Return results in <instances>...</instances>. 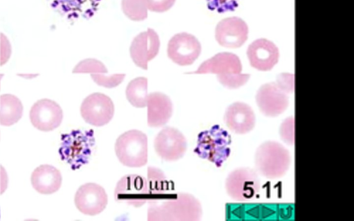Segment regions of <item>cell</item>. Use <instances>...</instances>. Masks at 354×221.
I'll use <instances>...</instances> for the list:
<instances>
[{
  "label": "cell",
  "instance_id": "9a60e30c",
  "mask_svg": "<svg viewBox=\"0 0 354 221\" xmlns=\"http://www.w3.org/2000/svg\"><path fill=\"white\" fill-rule=\"evenodd\" d=\"M63 112L60 106L53 100L41 99L31 107L30 119L32 124L42 131H50L62 123Z\"/></svg>",
  "mask_w": 354,
  "mask_h": 221
},
{
  "label": "cell",
  "instance_id": "ffe728a7",
  "mask_svg": "<svg viewBox=\"0 0 354 221\" xmlns=\"http://www.w3.org/2000/svg\"><path fill=\"white\" fill-rule=\"evenodd\" d=\"M73 73H88L99 86L108 88L118 86L125 77V74L107 75L104 64L96 59H86L80 61L73 70Z\"/></svg>",
  "mask_w": 354,
  "mask_h": 221
},
{
  "label": "cell",
  "instance_id": "4dcf8cb0",
  "mask_svg": "<svg viewBox=\"0 0 354 221\" xmlns=\"http://www.w3.org/2000/svg\"><path fill=\"white\" fill-rule=\"evenodd\" d=\"M275 83L286 93H291L294 91L295 76L290 73H281L277 76Z\"/></svg>",
  "mask_w": 354,
  "mask_h": 221
},
{
  "label": "cell",
  "instance_id": "9c48e42d",
  "mask_svg": "<svg viewBox=\"0 0 354 221\" xmlns=\"http://www.w3.org/2000/svg\"><path fill=\"white\" fill-rule=\"evenodd\" d=\"M114 198L118 202L134 207L142 206L148 199L146 178L136 174L123 176L116 184Z\"/></svg>",
  "mask_w": 354,
  "mask_h": 221
},
{
  "label": "cell",
  "instance_id": "6da1fadb",
  "mask_svg": "<svg viewBox=\"0 0 354 221\" xmlns=\"http://www.w3.org/2000/svg\"><path fill=\"white\" fill-rule=\"evenodd\" d=\"M203 214L200 202L187 193L169 199L149 202L148 221H198Z\"/></svg>",
  "mask_w": 354,
  "mask_h": 221
},
{
  "label": "cell",
  "instance_id": "836d02e7",
  "mask_svg": "<svg viewBox=\"0 0 354 221\" xmlns=\"http://www.w3.org/2000/svg\"><path fill=\"white\" fill-rule=\"evenodd\" d=\"M3 74H0V81L1 79V78L3 77Z\"/></svg>",
  "mask_w": 354,
  "mask_h": 221
},
{
  "label": "cell",
  "instance_id": "d4e9b609",
  "mask_svg": "<svg viewBox=\"0 0 354 221\" xmlns=\"http://www.w3.org/2000/svg\"><path fill=\"white\" fill-rule=\"evenodd\" d=\"M24 107L20 99L11 94L0 96V124L10 126L22 117Z\"/></svg>",
  "mask_w": 354,
  "mask_h": 221
},
{
  "label": "cell",
  "instance_id": "d6a6232c",
  "mask_svg": "<svg viewBox=\"0 0 354 221\" xmlns=\"http://www.w3.org/2000/svg\"><path fill=\"white\" fill-rule=\"evenodd\" d=\"M0 54H1V62L0 65L2 66L7 62L10 58L11 54V46L10 44L6 37L2 32L0 34Z\"/></svg>",
  "mask_w": 354,
  "mask_h": 221
},
{
  "label": "cell",
  "instance_id": "1f68e13d",
  "mask_svg": "<svg viewBox=\"0 0 354 221\" xmlns=\"http://www.w3.org/2000/svg\"><path fill=\"white\" fill-rule=\"evenodd\" d=\"M176 0H147V8L151 12H164L169 10Z\"/></svg>",
  "mask_w": 354,
  "mask_h": 221
},
{
  "label": "cell",
  "instance_id": "e0dca14e",
  "mask_svg": "<svg viewBox=\"0 0 354 221\" xmlns=\"http://www.w3.org/2000/svg\"><path fill=\"white\" fill-rule=\"evenodd\" d=\"M247 56L252 67L268 71L277 64L279 52L274 43L266 39H259L248 47Z\"/></svg>",
  "mask_w": 354,
  "mask_h": 221
},
{
  "label": "cell",
  "instance_id": "cb8c5ba5",
  "mask_svg": "<svg viewBox=\"0 0 354 221\" xmlns=\"http://www.w3.org/2000/svg\"><path fill=\"white\" fill-rule=\"evenodd\" d=\"M62 181L60 171L48 164L37 167L31 175L32 187L41 194H52L57 191L61 186Z\"/></svg>",
  "mask_w": 354,
  "mask_h": 221
},
{
  "label": "cell",
  "instance_id": "603a6c76",
  "mask_svg": "<svg viewBox=\"0 0 354 221\" xmlns=\"http://www.w3.org/2000/svg\"><path fill=\"white\" fill-rule=\"evenodd\" d=\"M147 185L148 189L147 202H159L174 197V184L169 181L162 170L155 166L147 169Z\"/></svg>",
  "mask_w": 354,
  "mask_h": 221
},
{
  "label": "cell",
  "instance_id": "8992f818",
  "mask_svg": "<svg viewBox=\"0 0 354 221\" xmlns=\"http://www.w3.org/2000/svg\"><path fill=\"white\" fill-rule=\"evenodd\" d=\"M115 151L123 165L133 168L143 166L147 162V137L138 130L128 131L116 140Z\"/></svg>",
  "mask_w": 354,
  "mask_h": 221
},
{
  "label": "cell",
  "instance_id": "484cf974",
  "mask_svg": "<svg viewBox=\"0 0 354 221\" xmlns=\"http://www.w3.org/2000/svg\"><path fill=\"white\" fill-rule=\"evenodd\" d=\"M147 79L144 77L135 78L128 84L126 96L133 106L144 108L147 106Z\"/></svg>",
  "mask_w": 354,
  "mask_h": 221
},
{
  "label": "cell",
  "instance_id": "ba28073f",
  "mask_svg": "<svg viewBox=\"0 0 354 221\" xmlns=\"http://www.w3.org/2000/svg\"><path fill=\"white\" fill-rule=\"evenodd\" d=\"M114 104L111 99L101 93H94L87 96L80 106V113L84 120L95 126L108 124L114 115Z\"/></svg>",
  "mask_w": 354,
  "mask_h": 221
},
{
  "label": "cell",
  "instance_id": "5b68a950",
  "mask_svg": "<svg viewBox=\"0 0 354 221\" xmlns=\"http://www.w3.org/2000/svg\"><path fill=\"white\" fill-rule=\"evenodd\" d=\"M231 136L219 125L198 135L197 144L194 152L201 158L221 167L230 154Z\"/></svg>",
  "mask_w": 354,
  "mask_h": 221
},
{
  "label": "cell",
  "instance_id": "277c9868",
  "mask_svg": "<svg viewBox=\"0 0 354 221\" xmlns=\"http://www.w3.org/2000/svg\"><path fill=\"white\" fill-rule=\"evenodd\" d=\"M289 151L282 144L275 141H266L256 151L254 162L257 171L269 179L282 177L290 164Z\"/></svg>",
  "mask_w": 354,
  "mask_h": 221
},
{
  "label": "cell",
  "instance_id": "7a4b0ae2",
  "mask_svg": "<svg viewBox=\"0 0 354 221\" xmlns=\"http://www.w3.org/2000/svg\"><path fill=\"white\" fill-rule=\"evenodd\" d=\"M294 204L227 203L225 206L227 220H294Z\"/></svg>",
  "mask_w": 354,
  "mask_h": 221
},
{
  "label": "cell",
  "instance_id": "83f0119b",
  "mask_svg": "<svg viewBox=\"0 0 354 221\" xmlns=\"http://www.w3.org/2000/svg\"><path fill=\"white\" fill-rule=\"evenodd\" d=\"M279 135L281 139L288 145H293L295 143V119L289 117L284 119L279 128Z\"/></svg>",
  "mask_w": 354,
  "mask_h": 221
},
{
  "label": "cell",
  "instance_id": "5bb4252c",
  "mask_svg": "<svg viewBox=\"0 0 354 221\" xmlns=\"http://www.w3.org/2000/svg\"><path fill=\"white\" fill-rule=\"evenodd\" d=\"M77 209L85 215H95L106 206L108 196L104 189L95 183H86L77 189L74 199Z\"/></svg>",
  "mask_w": 354,
  "mask_h": 221
},
{
  "label": "cell",
  "instance_id": "3957f363",
  "mask_svg": "<svg viewBox=\"0 0 354 221\" xmlns=\"http://www.w3.org/2000/svg\"><path fill=\"white\" fill-rule=\"evenodd\" d=\"M94 131L73 130L61 135L59 154L62 160L66 162L73 170L88 164L95 146Z\"/></svg>",
  "mask_w": 354,
  "mask_h": 221
},
{
  "label": "cell",
  "instance_id": "f546056e",
  "mask_svg": "<svg viewBox=\"0 0 354 221\" xmlns=\"http://www.w3.org/2000/svg\"><path fill=\"white\" fill-rule=\"evenodd\" d=\"M207 8L218 13H225L235 10L238 7V0H206Z\"/></svg>",
  "mask_w": 354,
  "mask_h": 221
},
{
  "label": "cell",
  "instance_id": "d6986e66",
  "mask_svg": "<svg viewBox=\"0 0 354 221\" xmlns=\"http://www.w3.org/2000/svg\"><path fill=\"white\" fill-rule=\"evenodd\" d=\"M255 115L252 108L243 102H234L230 105L224 115L227 127L236 134H245L255 126Z\"/></svg>",
  "mask_w": 354,
  "mask_h": 221
},
{
  "label": "cell",
  "instance_id": "2e32d148",
  "mask_svg": "<svg viewBox=\"0 0 354 221\" xmlns=\"http://www.w3.org/2000/svg\"><path fill=\"white\" fill-rule=\"evenodd\" d=\"M248 27L239 17H232L219 21L215 29L216 41L229 48L241 47L247 40Z\"/></svg>",
  "mask_w": 354,
  "mask_h": 221
},
{
  "label": "cell",
  "instance_id": "7402d4cb",
  "mask_svg": "<svg viewBox=\"0 0 354 221\" xmlns=\"http://www.w3.org/2000/svg\"><path fill=\"white\" fill-rule=\"evenodd\" d=\"M53 8L69 19H89L102 0H48Z\"/></svg>",
  "mask_w": 354,
  "mask_h": 221
},
{
  "label": "cell",
  "instance_id": "7c38bea8",
  "mask_svg": "<svg viewBox=\"0 0 354 221\" xmlns=\"http://www.w3.org/2000/svg\"><path fill=\"white\" fill-rule=\"evenodd\" d=\"M160 46L158 35L153 29L148 28L133 38L129 48L130 56L137 66L147 70L148 62L158 54Z\"/></svg>",
  "mask_w": 354,
  "mask_h": 221
},
{
  "label": "cell",
  "instance_id": "4fadbf2b",
  "mask_svg": "<svg viewBox=\"0 0 354 221\" xmlns=\"http://www.w3.org/2000/svg\"><path fill=\"white\" fill-rule=\"evenodd\" d=\"M256 102L261 112L268 117H277L288 106V93L281 90L275 82L262 85L257 90Z\"/></svg>",
  "mask_w": 354,
  "mask_h": 221
},
{
  "label": "cell",
  "instance_id": "ac0fdd59",
  "mask_svg": "<svg viewBox=\"0 0 354 221\" xmlns=\"http://www.w3.org/2000/svg\"><path fill=\"white\" fill-rule=\"evenodd\" d=\"M242 64L240 59L234 53L219 52L203 61L192 74H216L217 79L241 73Z\"/></svg>",
  "mask_w": 354,
  "mask_h": 221
},
{
  "label": "cell",
  "instance_id": "f1b7e54d",
  "mask_svg": "<svg viewBox=\"0 0 354 221\" xmlns=\"http://www.w3.org/2000/svg\"><path fill=\"white\" fill-rule=\"evenodd\" d=\"M248 74H234L218 78V81L225 87L230 89L238 88L244 84L250 79Z\"/></svg>",
  "mask_w": 354,
  "mask_h": 221
},
{
  "label": "cell",
  "instance_id": "8fae6325",
  "mask_svg": "<svg viewBox=\"0 0 354 221\" xmlns=\"http://www.w3.org/2000/svg\"><path fill=\"white\" fill-rule=\"evenodd\" d=\"M154 148L158 156L165 161H176L183 157L187 151L184 135L173 127L162 128L156 136Z\"/></svg>",
  "mask_w": 354,
  "mask_h": 221
},
{
  "label": "cell",
  "instance_id": "4316f807",
  "mask_svg": "<svg viewBox=\"0 0 354 221\" xmlns=\"http://www.w3.org/2000/svg\"><path fill=\"white\" fill-rule=\"evenodd\" d=\"M123 13L131 20L140 21L147 18V0H122Z\"/></svg>",
  "mask_w": 354,
  "mask_h": 221
},
{
  "label": "cell",
  "instance_id": "30bf717a",
  "mask_svg": "<svg viewBox=\"0 0 354 221\" xmlns=\"http://www.w3.org/2000/svg\"><path fill=\"white\" fill-rule=\"evenodd\" d=\"M201 52L199 41L193 35L180 32L169 41L167 48L168 57L180 66L192 64Z\"/></svg>",
  "mask_w": 354,
  "mask_h": 221
},
{
  "label": "cell",
  "instance_id": "52a82bcc",
  "mask_svg": "<svg viewBox=\"0 0 354 221\" xmlns=\"http://www.w3.org/2000/svg\"><path fill=\"white\" fill-rule=\"evenodd\" d=\"M260 188V180L257 172L248 167L234 170L225 180V189L228 195L238 201H245L253 198Z\"/></svg>",
  "mask_w": 354,
  "mask_h": 221
},
{
  "label": "cell",
  "instance_id": "44dd1931",
  "mask_svg": "<svg viewBox=\"0 0 354 221\" xmlns=\"http://www.w3.org/2000/svg\"><path fill=\"white\" fill-rule=\"evenodd\" d=\"M147 124L150 127H160L166 124L172 115L171 99L160 92L151 93L147 96Z\"/></svg>",
  "mask_w": 354,
  "mask_h": 221
}]
</instances>
